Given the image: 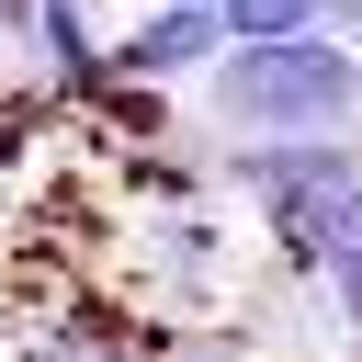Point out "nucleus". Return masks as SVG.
Here are the masks:
<instances>
[{
    "label": "nucleus",
    "mask_w": 362,
    "mask_h": 362,
    "mask_svg": "<svg viewBox=\"0 0 362 362\" xmlns=\"http://www.w3.org/2000/svg\"><path fill=\"white\" fill-rule=\"evenodd\" d=\"M45 113H57V102H45L34 79H0V192H11V181H23V158L45 147Z\"/></svg>",
    "instance_id": "obj_7"
},
{
    "label": "nucleus",
    "mask_w": 362,
    "mask_h": 362,
    "mask_svg": "<svg viewBox=\"0 0 362 362\" xmlns=\"http://www.w3.org/2000/svg\"><path fill=\"white\" fill-rule=\"evenodd\" d=\"M181 11H215V0H181Z\"/></svg>",
    "instance_id": "obj_11"
},
{
    "label": "nucleus",
    "mask_w": 362,
    "mask_h": 362,
    "mask_svg": "<svg viewBox=\"0 0 362 362\" xmlns=\"http://www.w3.org/2000/svg\"><path fill=\"white\" fill-rule=\"evenodd\" d=\"M328 362H362V351H328Z\"/></svg>",
    "instance_id": "obj_12"
},
{
    "label": "nucleus",
    "mask_w": 362,
    "mask_h": 362,
    "mask_svg": "<svg viewBox=\"0 0 362 362\" xmlns=\"http://www.w3.org/2000/svg\"><path fill=\"white\" fill-rule=\"evenodd\" d=\"M147 339L124 328V305H102V294H68V305H45V317H11V339H0V362H136Z\"/></svg>",
    "instance_id": "obj_5"
},
{
    "label": "nucleus",
    "mask_w": 362,
    "mask_h": 362,
    "mask_svg": "<svg viewBox=\"0 0 362 362\" xmlns=\"http://www.w3.org/2000/svg\"><path fill=\"white\" fill-rule=\"evenodd\" d=\"M215 192L260 215L283 272H328L362 238V147L351 136H238V147H215Z\"/></svg>",
    "instance_id": "obj_2"
},
{
    "label": "nucleus",
    "mask_w": 362,
    "mask_h": 362,
    "mask_svg": "<svg viewBox=\"0 0 362 362\" xmlns=\"http://www.w3.org/2000/svg\"><path fill=\"white\" fill-rule=\"evenodd\" d=\"M226 45H294V34H328V0H215Z\"/></svg>",
    "instance_id": "obj_6"
},
{
    "label": "nucleus",
    "mask_w": 362,
    "mask_h": 362,
    "mask_svg": "<svg viewBox=\"0 0 362 362\" xmlns=\"http://www.w3.org/2000/svg\"><path fill=\"white\" fill-rule=\"evenodd\" d=\"M215 57H226V23L215 11H181V0H147L113 34V79H147V90H192Z\"/></svg>",
    "instance_id": "obj_3"
},
{
    "label": "nucleus",
    "mask_w": 362,
    "mask_h": 362,
    "mask_svg": "<svg viewBox=\"0 0 362 362\" xmlns=\"http://www.w3.org/2000/svg\"><path fill=\"white\" fill-rule=\"evenodd\" d=\"M328 34H351V45H362V0H328Z\"/></svg>",
    "instance_id": "obj_10"
},
{
    "label": "nucleus",
    "mask_w": 362,
    "mask_h": 362,
    "mask_svg": "<svg viewBox=\"0 0 362 362\" xmlns=\"http://www.w3.org/2000/svg\"><path fill=\"white\" fill-rule=\"evenodd\" d=\"M158 362H272V351H260L249 328H215V317H204V328H181V339H170Z\"/></svg>",
    "instance_id": "obj_9"
},
{
    "label": "nucleus",
    "mask_w": 362,
    "mask_h": 362,
    "mask_svg": "<svg viewBox=\"0 0 362 362\" xmlns=\"http://www.w3.org/2000/svg\"><path fill=\"white\" fill-rule=\"evenodd\" d=\"M317 294H328V317H339V351H351V339H362V238H351V249L317 272Z\"/></svg>",
    "instance_id": "obj_8"
},
{
    "label": "nucleus",
    "mask_w": 362,
    "mask_h": 362,
    "mask_svg": "<svg viewBox=\"0 0 362 362\" xmlns=\"http://www.w3.org/2000/svg\"><path fill=\"white\" fill-rule=\"evenodd\" d=\"M204 147L238 136H351L362 124V45L351 34H294V45H226L192 79Z\"/></svg>",
    "instance_id": "obj_1"
},
{
    "label": "nucleus",
    "mask_w": 362,
    "mask_h": 362,
    "mask_svg": "<svg viewBox=\"0 0 362 362\" xmlns=\"http://www.w3.org/2000/svg\"><path fill=\"white\" fill-rule=\"evenodd\" d=\"M351 147H362V124H351Z\"/></svg>",
    "instance_id": "obj_13"
},
{
    "label": "nucleus",
    "mask_w": 362,
    "mask_h": 362,
    "mask_svg": "<svg viewBox=\"0 0 362 362\" xmlns=\"http://www.w3.org/2000/svg\"><path fill=\"white\" fill-rule=\"evenodd\" d=\"M23 79H34L45 102H90V90L113 79V34L90 23V0H34V23H23Z\"/></svg>",
    "instance_id": "obj_4"
}]
</instances>
